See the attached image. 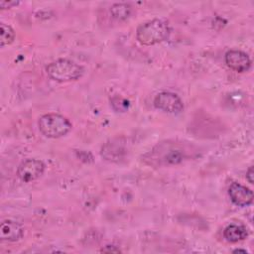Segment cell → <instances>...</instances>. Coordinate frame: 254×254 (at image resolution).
<instances>
[{"label":"cell","mask_w":254,"mask_h":254,"mask_svg":"<svg viewBox=\"0 0 254 254\" xmlns=\"http://www.w3.org/2000/svg\"><path fill=\"white\" fill-rule=\"evenodd\" d=\"M15 39V32L13 28L4 23L0 24V46L3 48L5 46L13 43Z\"/></svg>","instance_id":"13"},{"label":"cell","mask_w":254,"mask_h":254,"mask_svg":"<svg viewBox=\"0 0 254 254\" xmlns=\"http://www.w3.org/2000/svg\"><path fill=\"white\" fill-rule=\"evenodd\" d=\"M186 151L178 143L163 142L146 154L145 160L151 165H177L186 158Z\"/></svg>","instance_id":"1"},{"label":"cell","mask_w":254,"mask_h":254,"mask_svg":"<svg viewBox=\"0 0 254 254\" xmlns=\"http://www.w3.org/2000/svg\"><path fill=\"white\" fill-rule=\"evenodd\" d=\"M112 17L118 21L127 19L131 14V6L126 3H115L110 8Z\"/></svg>","instance_id":"12"},{"label":"cell","mask_w":254,"mask_h":254,"mask_svg":"<svg viewBox=\"0 0 254 254\" xmlns=\"http://www.w3.org/2000/svg\"><path fill=\"white\" fill-rule=\"evenodd\" d=\"M228 194L231 201L238 206H247L253 202V191L236 182H233L230 185Z\"/></svg>","instance_id":"9"},{"label":"cell","mask_w":254,"mask_h":254,"mask_svg":"<svg viewBox=\"0 0 254 254\" xmlns=\"http://www.w3.org/2000/svg\"><path fill=\"white\" fill-rule=\"evenodd\" d=\"M170 34L168 22L162 19H153L141 24L136 31V39L141 45L152 46L165 41Z\"/></svg>","instance_id":"2"},{"label":"cell","mask_w":254,"mask_h":254,"mask_svg":"<svg viewBox=\"0 0 254 254\" xmlns=\"http://www.w3.org/2000/svg\"><path fill=\"white\" fill-rule=\"evenodd\" d=\"M101 252H112V253H119L121 252V250L119 248H117L116 246H113V245H106L104 248H102L100 250Z\"/></svg>","instance_id":"16"},{"label":"cell","mask_w":254,"mask_h":254,"mask_svg":"<svg viewBox=\"0 0 254 254\" xmlns=\"http://www.w3.org/2000/svg\"><path fill=\"white\" fill-rule=\"evenodd\" d=\"M47 74L59 82L77 80L83 74V67L68 59H59L46 66Z\"/></svg>","instance_id":"3"},{"label":"cell","mask_w":254,"mask_h":254,"mask_svg":"<svg viewBox=\"0 0 254 254\" xmlns=\"http://www.w3.org/2000/svg\"><path fill=\"white\" fill-rule=\"evenodd\" d=\"M111 104H112L113 108L116 105H119L117 111H120V112H124L126 109H128V106H129V102L126 99H124V98H122L120 96H114L111 99Z\"/></svg>","instance_id":"14"},{"label":"cell","mask_w":254,"mask_h":254,"mask_svg":"<svg viewBox=\"0 0 254 254\" xmlns=\"http://www.w3.org/2000/svg\"><path fill=\"white\" fill-rule=\"evenodd\" d=\"M20 2L19 1H7V0H3L0 1V8L2 9H7V8H12L14 6H17Z\"/></svg>","instance_id":"15"},{"label":"cell","mask_w":254,"mask_h":254,"mask_svg":"<svg viewBox=\"0 0 254 254\" xmlns=\"http://www.w3.org/2000/svg\"><path fill=\"white\" fill-rule=\"evenodd\" d=\"M253 176H254V173H253V166L249 167V169L247 170L246 172V179L247 181L250 183V184H253Z\"/></svg>","instance_id":"17"},{"label":"cell","mask_w":254,"mask_h":254,"mask_svg":"<svg viewBox=\"0 0 254 254\" xmlns=\"http://www.w3.org/2000/svg\"><path fill=\"white\" fill-rule=\"evenodd\" d=\"M40 132L48 138H60L71 130L70 121L62 114L48 113L40 117L38 121Z\"/></svg>","instance_id":"4"},{"label":"cell","mask_w":254,"mask_h":254,"mask_svg":"<svg viewBox=\"0 0 254 254\" xmlns=\"http://www.w3.org/2000/svg\"><path fill=\"white\" fill-rule=\"evenodd\" d=\"M127 141L124 137H115L107 141L101 148V156L109 162H119L127 154Z\"/></svg>","instance_id":"6"},{"label":"cell","mask_w":254,"mask_h":254,"mask_svg":"<svg viewBox=\"0 0 254 254\" xmlns=\"http://www.w3.org/2000/svg\"><path fill=\"white\" fill-rule=\"evenodd\" d=\"M224 60L227 66L238 72L247 71L251 65L249 56L240 50H230L226 52Z\"/></svg>","instance_id":"8"},{"label":"cell","mask_w":254,"mask_h":254,"mask_svg":"<svg viewBox=\"0 0 254 254\" xmlns=\"http://www.w3.org/2000/svg\"><path fill=\"white\" fill-rule=\"evenodd\" d=\"M224 238L231 243H235L244 240L248 236V230L246 226L242 224H229L223 230Z\"/></svg>","instance_id":"11"},{"label":"cell","mask_w":254,"mask_h":254,"mask_svg":"<svg viewBox=\"0 0 254 254\" xmlns=\"http://www.w3.org/2000/svg\"><path fill=\"white\" fill-rule=\"evenodd\" d=\"M24 229L22 225L14 220H4L0 225V238L2 241L15 242L22 238Z\"/></svg>","instance_id":"10"},{"label":"cell","mask_w":254,"mask_h":254,"mask_svg":"<svg viewBox=\"0 0 254 254\" xmlns=\"http://www.w3.org/2000/svg\"><path fill=\"white\" fill-rule=\"evenodd\" d=\"M154 105L157 109L173 114L180 113L184 109V103L181 97L171 91L159 92L154 98Z\"/></svg>","instance_id":"5"},{"label":"cell","mask_w":254,"mask_h":254,"mask_svg":"<svg viewBox=\"0 0 254 254\" xmlns=\"http://www.w3.org/2000/svg\"><path fill=\"white\" fill-rule=\"evenodd\" d=\"M234 253H236V252H242V253H247V251L246 250H242V249H235L234 251H233Z\"/></svg>","instance_id":"18"},{"label":"cell","mask_w":254,"mask_h":254,"mask_svg":"<svg viewBox=\"0 0 254 254\" xmlns=\"http://www.w3.org/2000/svg\"><path fill=\"white\" fill-rule=\"evenodd\" d=\"M45 171V164L38 159H27L17 169L18 178L24 183H30L39 179Z\"/></svg>","instance_id":"7"}]
</instances>
